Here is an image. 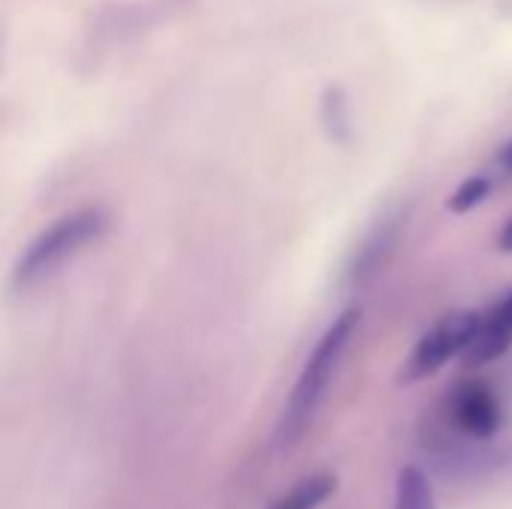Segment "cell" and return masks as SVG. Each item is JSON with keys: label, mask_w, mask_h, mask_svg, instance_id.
Masks as SVG:
<instances>
[{"label": "cell", "mask_w": 512, "mask_h": 509, "mask_svg": "<svg viewBox=\"0 0 512 509\" xmlns=\"http://www.w3.org/2000/svg\"><path fill=\"white\" fill-rule=\"evenodd\" d=\"M360 315L363 312L357 306L345 309L327 327V333L318 339V345L312 348V354H309V360H306V366H303V372H300V378H297V384H294V390L288 396V405H285V420H282L285 441H294L306 429L312 414L318 411V405H321V399H324V393H327V387H330V381L336 375V366H339L345 348L354 339Z\"/></svg>", "instance_id": "obj_2"}, {"label": "cell", "mask_w": 512, "mask_h": 509, "mask_svg": "<svg viewBox=\"0 0 512 509\" xmlns=\"http://www.w3.org/2000/svg\"><path fill=\"white\" fill-rule=\"evenodd\" d=\"M339 480L330 471H315L303 480H297L282 498H276L267 509H318L324 501L333 498Z\"/></svg>", "instance_id": "obj_7"}, {"label": "cell", "mask_w": 512, "mask_h": 509, "mask_svg": "<svg viewBox=\"0 0 512 509\" xmlns=\"http://www.w3.org/2000/svg\"><path fill=\"white\" fill-rule=\"evenodd\" d=\"M495 165L504 171V174H512V138L501 147V153H498V159H495Z\"/></svg>", "instance_id": "obj_11"}, {"label": "cell", "mask_w": 512, "mask_h": 509, "mask_svg": "<svg viewBox=\"0 0 512 509\" xmlns=\"http://www.w3.org/2000/svg\"><path fill=\"white\" fill-rule=\"evenodd\" d=\"M447 411L459 435L471 441H489L504 426V408L498 393L486 381H462L447 396Z\"/></svg>", "instance_id": "obj_4"}, {"label": "cell", "mask_w": 512, "mask_h": 509, "mask_svg": "<svg viewBox=\"0 0 512 509\" xmlns=\"http://www.w3.org/2000/svg\"><path fill=\"white\" fill-rule=\"evenodd\" d=\"M512 345V288L486 312H480L477 333L471 345L462 354V363L471 369H480L486 363H495L504 357Z\"/></svg>", "instance_id": "obj_6"}, {"label": "cell", "mask_w": 512, "mask_h": 509, "mask_svg": "<svg viewBox=\"0 0 512 509\" xmlns=\"http://www.w3.org/2000/svg\"><path fill=\"white\" fill-rule=\"evenodd\" d=\"M498 249L512 255V216L504 222V228H501V234H498Z\"/></svg>", "instance_id": "obj_12"}, {"label": "cell", "mask_w": 512, "mask_h": 509, "mask_svg": "<svg viewBox=\"0 0 512 509\" xmlns=\"http://www.w3.org/2000/svg\"><path fill=\"white\" fill-rule=\"evenodd\" d=\"M477 324H480V312L474 309H456V312H447L441 321H435L426 336L414 345V351L408 354L402 372H399V384L408 387V384H417V381H426L432 375H438L450 360H462L465 348L471 345L474 333H477Z\"/></svg>", "instance_id": "obj_3"}, {"label": "cell", "mask_w": 512, "mask_h": 509, "mask_svg": "<svg viewBox=\"0 0 512 509\" xmlns=\"http://www.w3.org/2000/svg\"><path fill=\"white\" fill-rule=\"evenodd\" d=\"M492 186H495V180L489 174H471L468 180H462L456 186V192L447 201V210L450 213H459V216L462 213H471L474 207H480L492 195Z\"/></svg>", "instance_id": "obj_9"}, {"label": "cell", "mask_w": 512, "mask_h": 509, "mask_svg": "<svg viewBox=\"0 0 512 509\" xmlns=\"http://www.w3.org/2000/svg\"><path fill=\"white\" fill-rule=\"evenodd\" d=\"M402 228H405V213L402 210H390L387 216H381L369 234L360 240L348 270H345V279L351 285H366L369 279H375V273L390 261V255L396 252L399 240H402Z\"/></svg>", "instance_id": "obj_5"}, {"label": "cell", "mask_w": 512, "mask_h": 509, "mask_svg": "<svg viewBox=\"0 0 512 509\" xmlns=\"http://www.w3.org/2000/svg\"><path fill=\"white\" fill-rule=\"evenodd\" d=\"M321 117H324V126H327L330 138H336V141L351 138V105H348V96L339 87L327 90L324 105H321Z\"/></svg>", "instance_id": "obj_10"}, {"label": "cell", "mask_w": 512, "mask_h": 509, "mask_svg": "<svg viewBox=\"0 0 512 509\" xmlns=\"http://www.w3.org/2000/svg\"><path fill=\"white\" fill-rule=\"evenodd\" d=\"M108 213L102 207H84L75 213L60 216L54 225H48L42 234L30 240V246L18 255L12 267V282L15 288H27L42 282L45 276L57 273L69 258L78 252L90 249L108 234Z\"/></svg>", "instance_id": "obj_1"}, {"label": "cell", "mask_w": 512, "mask_h": 509, "mask_svg": "<svg viewBox=\"0 0 512 509\" xmlns=\"http://www.w3.org/2000/svg\"><path fill=\"white\" fill-rule=\"evenodd\" d=\"M393 509H438L435 504V492L432 483L426 477L423 468L417 465H405L396 477V498Z\"/></svg>", "instance_id": "obj_8"}]
</instances>
